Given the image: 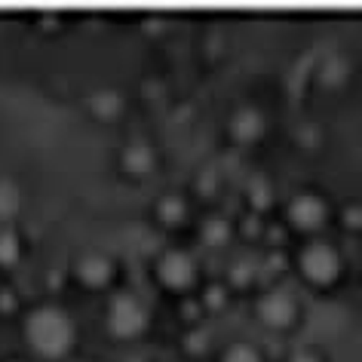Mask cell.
<instances>
[{"label":"cell","mask_w":362,"mask_h":362,"mask_svg":"<svg viewBox=\"0 0 362 362\" xmlns=\"http://www.w3.org/2000/svg\"><path fill=\"white\" fill-rule=\"evenodd\" d=\"M288 215H292L295 224H301V228H316L322 218H325V206L320 197H298V200H292V209H288Z\"/></svg>","instance_id":"obj_7"},{"label":"cell","mask_w":362,"mask_h":362,"mask_svg":"<svg viewBox=\"0 0 362 362\" xmlns=\"http://www.w3.org/2000/svg\"><path fill=\"white\" fill-rule=\"evenodd\" d=\"M295 362H316V359H313V356H298Z\"/></svg>","instance_id":"obj_13"},{"label":"cell","mask_w":362,"mask_h":362,"mask_svg":"<svg viewBox=\"0 0 362 362\" xmlns=\"http://www.w3.org/2000/svg\"><path fill=\"white\" fill-rule=\"evenodd\" d=\"M224 362H261L255 347H249V344H233V347L224 353Z\"/></svg>","instance_id":"obj_11"},{"label":"cell","mask_w":362,"mask_h":362,"mask_svg":"<svg viewBox=\"0 0 362 362\" xmlns=\"http://www.w3.org/2000/svg\"><path fill=\"white\" fill-rule=\"evenodd\" d=\"M160 276H163V283H166L169 288L191 286V279H194V261L187 258L185 252H169V255L160 261Z\"/></svg>","instance_id":"obj_6"},{"label":"cell","mask_w":362,"mask_h":362,"mask_svg":"<svg viewBox=\"0 0 362 362\" xmlns=\"http://www.w3.org/2000/svg\"><path fill=\"white\" fill-rule=\"evenodd\" d=\"M22 252H25L22 233L16 230L13 224H4V228H0V270H10L19 264Z\"/></svg>","instance_id":"obj_8"},{"label":"cell","mask_w":362,"mask_h":362,"mask_svg":"<svg viewBox=\"0 0 362 362\" xmlns=\"http://www.w3.org/2000/svg\"><path fill=\"white\" fill-rule=\"evenodd\" d=\"M22 209V187L13 178H0V228L10 224Z\"/></svg>","instance_id":"obj_9"},{"label":"cell","mask_w":362,"mask_h":362,"mask_svg":"<svg viewBox=\"0 0 362 362\" xmlns=\"http://www.w3.org/2000/svg\"><path fill=\"white\" fill-rule=\"evenodd\" d=\"M123 166L129 172H144L151 166V151L141 148V144H132V148L123 151Z\"/></svg>","instance_id":"obj_10"},{"label":"cell","mask_w":362,"mask_h":362,"mask_svg":"<svg viewBox=\"0 0 362 362\" xmlns=\"http://www.w3.org/2000/svg\"><path fill=\"white\" fill-rule=\"evenodd\" d=\"M10 362H22V359H10Z\"/></svg>","instance_id":"obj_14"},{"label":"cell","mask_w":362,"mask_h":362,"mask_svg":"<svg viewBox=\"0 0 362 362\" xmlns=\"http://www.w3.org/2000/svg\"><path fill=\"white\" fill-rule=\"evenodd\" d=\"M301 267L310 283H320V286H329L334 276H338V252L332 246H325V243H310V246L304 249V258H301Z\"/></svg>","instance_id":"obj_3"},{"label":"cell","mask_w":362,"mask_h":362,"mask_svg":"<svg viewBox=\"0 0 362 362\" xmlns=\"http://www.w3.org/2000/svg\"><path fill=\"white\" fill-rule=\"evenodd\" d=\"M144 322H148V313H144L139 298L132 295H117L107 307V325L117 338H135L144 329Z\"/></svg>","instance_id":"obj_2"},{"label":"cell","mask_w":362,"mask_h":362,"mask_svg":"<svg viewBox=\"0 0 362 362\" xmlns=\"http://www.w3.org/2000/svg\"><path fill=\"white\" fill-rule=\"evenodd\" d=\"M22 334H25V344H28L40 359H49V362L65 359L77 341L74 320H71L59 304L31 307L28 316H25Z\"/></svg>","instance_id":"obj_1"},{"label":"cell","mask_w":362,"mask_h":362,"mask_svg":"<svg viewBox=\"0 0 362 362\" xmlns=\"http://www.w3.org/2000/svg\"><path fill=\"white\" fill-rule=\"evenodd\" d=\"M16 307H19V304H16V295L6 292V288H0V310L10 313V310H16Z\"/></svg>","instance_id":"obj_12"},{"label":"cell","mask_w":362,"mask_h":362,"mask_svg":"<svg viewBox=\"0 0 362 362\" xmlns=\"http://www.w3.org/2000/svg\"><path fill=\"white\" fill-rule=\"evenodd\" d=\"M74 276H77L86 288H102V286H107V279L114 276V267H111V261H107L105 255H98V252H93V255L77 258V264H74Z\"/></svg>","instance_id":"obj_4"},{"label":"cell","mask_w":362,"mask_h":362,"mask_svg":"<svg viewBox=\"0 0 362 362\" xmlns=\"http://www.w3.org/2000/svg\"><path fill=\"white\" fill-rule=\"evenodd\" d=\"M258 313H261V320H264L270 329H286V325L295 320V304H292V298H288L286 292H270V295L261 298Z\"/></svg>","instance_id":"obj_5"}]
</instances>
